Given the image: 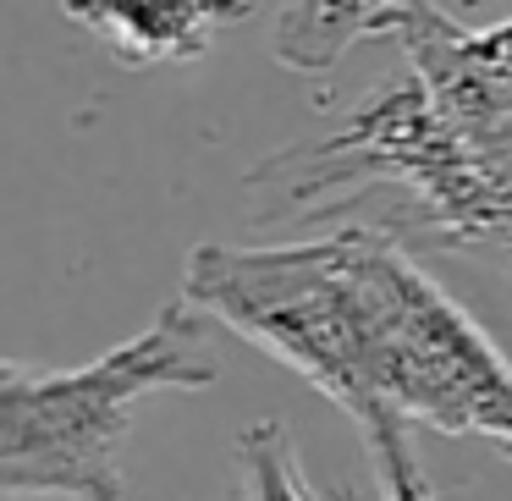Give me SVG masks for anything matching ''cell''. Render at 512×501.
Instances as JSON below:
<instances>
[{"label": "cell", "instance_id": "obj_6", "mask_svg": "<svg viewBox=\"0 0 512 501\" xmlns=\"http://www.w3.org/2000/svg\"><path fill=\"white\" fill-rule=\"evenodd\" d=\"M457 237H463V243H479V248H496L501 265L512 270V193L501 204H485Z\"/></svg>", "mask_w": 512, "mask_h": 501}, {"label": "cell", "instance_id": "obj_1", "mask_svg": "<svg viewBox=\"0 0 512 501\" xmlns=\"http://www.w3.org/2000/svg\"><path fill=\"white\" fill-rule=\"evenodd\" d=\"M177 298L309 380L358 430L419 424L512 457V358L391 232L199 243Z\"/></svg>", "mask_w": 512, "mask_h": 501}, {"label": "cell", "instance_id": "obj_2", "mask_svg": "<svg viewBox=\"0 0 512 501\" xmlns=\"http://www.w3.org/2000/svg\"><path fill=\"white\" fill-rule=\"evenodd\" d=\"M221 380L215 325L171 298L138 336L89 364L0 358V496L12 501H122V452L133 419L160 391H204Z\"/></svg>", "mask_w": 512, "mask_h": 501}, {"label": "cell", "instance_id": "obj_3", "mask_svg": "<svg viewBox=\"0 0 512 501\" xmlns=\"http://www.w3.org/2000/svg\"><path fill=\"white\" fill-rule=\"evenodd\" d=\"M248 12L254 0H61V17L133 72L193 67Z\"/></svg>", "mask_w": 512, "mask_h": 501}, {"label": "cell", "instance_id": "obj_4", "mask_svg": "<svg viewBox=\"0 0 512 501\" xmlns=\"http://www.w3.org/2000/svg\"><path fill=\"white\" fill-rule=\"evenodd\" d=\"M402 12H413V0H281L270 50L281 67L314 78V72H331L369 34L397 28Z\"/></svg>", "mask_w": 512, "mask_h": 501}, {"label": "cell", "instance_id": "obj_5", "mask_svg": "<svg viewBox=\"0 0 512 501\" xmlns=\"http://www.w3.org/2000/svg\"><path fill=\"white\" fill-rule=\"evenodd\" d=\"M237 463H243V485L248 501H314L309 479L298 468V446L281 424H254L237 441Z\"/></svg>", "mask_w": 512, "mask_h": 501}]
</instances>
